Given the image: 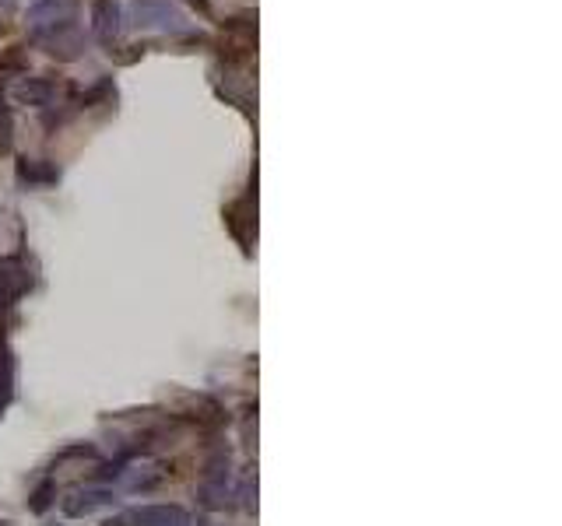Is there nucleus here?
Listing matches in <instances>:
<instances>
[{
    "label": "nucleus",
    "mask_w": 562,
    "mask_h": 526,
    "mask_svg": "<svg viewBox=\"0 0 562 526\" xmlns=\"http://www.w3.org/2000/svg\"><path fill=\"white\" fill-rule=\"evenodd\" d=\"M130 25L145 32H166V36H187L194 29L190 15L173 0H130Z\"/></svg>",
    "instance_id": "1"
},
{
    "label": "nucleus",
    "mask_w": 562,
    "mask_h": 526,
    "mask_svg": "<svg viewBox=\"0 0 562 526\" xmlns=\"http://www.w3.org/2000/svg\"><path fill=\"white\" fill-rule=\"evenodd\" d=\"M32 288V271L22 256H4L0 260V316L11 313L15 302Z\"/></svg>",
    "instance_id": "2"
},
{
    "label": "nucleus",
    "mask_w": 562,
    "mask_h": 526,
    "mask_svg": "<svg viewBox=\"0 0 562 526\" xmlns=\"http://www.w3.org/2000/svg\"><path fill=\"white\" fill-rule=\"evenodd\" d=\"M36 43L43 46L50 57L64 60V64H71V60H78L81 53H85V36L78 32L74 18H71V22H64V25H57V29L43 32V36H36Z\"/></svg>",
    "instance_id": "3"
},
{
    "label": "nucleus",
    "mask_w": 562,
    "mask_h": 526,
    "mask_svg": "<svg viewBox=\"0 0 562 526\" xmlns=\"http://www.w3.org/2000/svg\"><path fill=\"white\" fill-rule=\"evenodd\" d=\"M15 99L22 106H36V109H53L64 99V88L50 78H22L15 85Z\"/></svg>",
    "instance_id": "4"
},
{
    "label": "nucleus",
    "mask_w": 562,
    "mask_h": 526,
    "mask_svg": "<svg viewBox=\"0 0 562 526\" xmlns=\"http://www.w3.org/2000/svg\"><path fill=\"white\" fill-rule=\"evenodd\" d=\"M71 18H74L71 0H36V4L29 8L32 36H43V32L57 29V25L71 22Z\"/></svg>",
    "instance_id": "5"
},
{
    "label": "nucleus",
    "mask_w": 562,
    "mask_h": 526,
    "mask_svg": "<svg viewBox=\"0 0 562 526\" xmlns=\"http://www.w3.org/2000/svg\"><path fill=\"white\" fill-rule=\"evenodd\" d=\"M92 29L102 43H116L123 32V8L120 0H95L92 4Z\"/></svg>",
    "instance_id": "6"
},
{
    "label": "nucleus",
    "mask_w": 562,
    "mask_h": 526,
    "mask_svg": "<svg viewBox=\"0 0 562 526\" xmlns=\"http://www.w3.org/2000/svg\"><path fill=\"white\" fill-rule=\"evenodd\" d=\"M130 523L134 526H194L187 509H180V505H137V509L130 512Z\"/></svg>",
    "instance_id": "7"
},
{
    "label": "nucleus",
    "mask_w": 562,
    "mask_h": 526,
    "mask_svg": "<svg viewBox=\"0 0 562 526\" xmlns=\"http://www.w3.org/2000/svg\"><path fill=\"white\" fill-rule=\"evenodd\" d=\"M60 179V169L50 162V158H22L18 162V183L25 190H46Z\"/></svg>",
    "instance_id": "8"
},
{
    "label": "nucleus",
    "mask_w": 562,
    "mask_h": 526,
    "mask_svg": "<svg viewBox=\"0 0 562 526\" xmlns=\"http://www.w3.org/2000/svg\"><path fill=\"white\" fill-rule=\"evenodd\" d=\"M113 505V491H102V488H85V491H71L64 498V512L67 516H92V512L106 509Z\"/></svg>",
    "instance_id": "9"
},
{
    "label": "nucleus",
    "mask_w": 562,
    "mask_h": 526,
    "mask_svg": "<svg viewBox=\"0 0 562 526\" xmlns=\"http://www.w3.org/2000/svg\"><path fill=\"white\" fill-rule=\"evenodd\" d=\"M11 397H15V351L0 341V414L8 411Z\"/></svg>",
    "instance_id": "10"
},
{
    "label": "nucleus",
    "mask_w": 562,
    "mask_h": 526,
    "mask_svg": "<svg viewBox=\"0 0 562 526\" xmlns=\"http://www.w3.org/2000/svg\"><path fill=\"white\" fill-rule=\"evenodd\" d=\"M53 498H57V484H53L50 477H46V481L39 484V488H36V491H32V495H29V509L36 512V516H43V512H46V509H50V505H53Z\"/></svg>",
    "instance_id": "11"
},
{
    "label": "nucleus",
    "mask_w": 562,
    "mask_h": 526,
    "mask_svg": "<svg viewBox=\"0 0 562 526\" xmlns=\"http://www.w3.org/2000/svg\"><path fill=\"white\" fill-rule=\"evenodd\" d=\"M106 95H113V78H99L85 95H81V106H99Z\"/></svg>",
    "instance_id": "12"
},
{
    "label": "nucleus",
    "mask_w": 562,
    "mask_h": 526,
    "mask_svg": "<svg viewBox=\"0 0 562 526\" xmlns=\"http://www.w3.org/2000/svg\"><path fill=\"white\" fill-rule=\"evenodd\" d=\"M11 106L8 99H4V92H0V151H8L11 148Z\"/></svg>",
    "instance_id": "13"
},
{
    "label": "nucleus",
    "mask_w": 562,
    "mask_h": 526,
    "mask_svg": "<svg viewBox=\"0 0 562 526\" xmlns=\"http://www.w3.org/2000/svg\"><path fill=\"white\" fill-rule=\"evenodd\" d=\"M194 4H197V8H204V0H194Z\"/></svg>",
    "instance_id": "14"
},
{
    "label": "nucleus",
    "mask_w": 562,
    "mask_h": 526,
    "mask_svg": "<svg viewBox=\"0 0 562 526\" xmlns=\"http://www.w3.org/2000/svg\"><path fill=\"white\" fill-rule=\"evenodd\" d=\"M4 4H11V0H4Z\"/></svg>",
    "instance_id": "15"
}]
</instances>
